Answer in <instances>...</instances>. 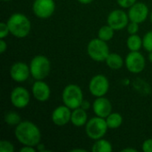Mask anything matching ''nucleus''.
Here are the masks:
<instances>
[{
  "label": "nucleus",
  "mask_w": 152,
  "mask_h": 152,
  "mask_svg": "<svg viewBox=\"0 0 152 152\" xmlns=\"http://www.w3.org/2000/svg\"><path fill=\"white\" fill-rule=\"evenodd\" d=\"M93 109L96 116L105 118L111 113L112 106L108 99L102 96V97H98L94 101L93 104Z\"/></svg>",
  "instance_id": "obj_15"
},
{
  "label": "nucleus",
  "mask_w": 152,
  "mask_h": 152,
  "mask_svg": "<svg viewBox=\"0 0 152 152\" xmlns=\"http://www.w3.org/2000/svg\"><path fill=\"white\" fill-rule=\"evenodd\" d=\"M14 151L13 145L8 141L0 142V152H12Z\"/></svg>",
  "instance_id": "obj_25"
},
{
  "label": "nucleus",
  "mask_w": 152,
  "mask_h": 152,
  "mask_svg": "<svg viewBox=\"0 0 152 152\" xmlns=\"http://www.w3.org/2000/svg\"><path fill=\"white\" fill-rule=\"evenodd\" d=\"M108 125L107 121L101 117L91 118L86 126V132L89 138L93 140H99L102 138L107 133Z\"/></svg>",
  "instance_id": "obj_5"
},
{
  "label": "nucleus",
  "mask_w": 152,
  "mask_h": 152,
  "mask_svg": "<svg viewBox=\"0 0 152 152\" xmlns=\"http://www.w3.org/2000/svg\"><path fill=\"white\" fill-rule=\"evenodd\" d=\"M114 28H111L110 25H106L103 26L100 28L99 32H98V37L103 41H110L113 36H114Z\"/></svg>",
  "instance_id": "obj_22"
},
{
  "label": "nucleus",
  "mask_w": 152,
  "mask_h": 152,
  "mask_svg": "<svg viewBox=\"0 0 152 152\" xmlns=\"http://www.w3.org/2000/svg\"><path fill=\"white\" fill-rule=\"evenodd\" d=\"M142 45L148 52H152V30L145 34L142 39Z\"/></svg>",
  "instance_id": "obj_24"
},
{
  "label": "nucleus",
  "mask_w": 152,
  "mask_h": 152,
  "mask_svg": "<svg viewBox=\"0 0 152 152\" xmlns=\"http://www.w3.org/2000/svg\"><path fill=\"white\" fill-rule=\"evenodd\" d=\"M123 152H137V151L135 149H131V148H126V149H124L122 150Z\"/></svg>",
  "instance_id": "obj_33"
},
{
  "label": "nucleus",
  "mask_w": 152,
  "mask_h": 152,
  "mask_svg": "<svg viewBox=\"0 0 152 152\" xmlns=\"http://www.w3.org/2000/svg\"><path fill=\"white\" fill-rule=\"evenodd\" d=\"M142 45V38L136 35H131L128 39H127V47L131 50V51H139L141 49Z\"/></svg>",
  "instance_id": "obj_21"
},
{
  "label": "nucleus",
  "mask_w": 152,
  "mask_h": 152,
  "mask_svg": "<svg viewBox=\"0 0 152 152\" xmlns=\"http://www.w3.org/2000/svg\"><path fill=\"white\" fill-rule=\"evenodd\" d=\"M149 60L152 62V52H150V54H149Z\"/></svg>",
  "instance_id": "obj_37"
},
{
  "label": "nucleus",
  "mask_w": 152,
  "mask_h": 152,
  "mask_svg": "<svg viewBox=\"0 0 152 152\" xmlns=\"http://www.w3.org/2000/svg\"><path fill=\"white\" fill-rule=\"evenodd\" d=\"M106 118L108 127L110 128H118L123 122L122 116L119 113H110Z\"/></svg>",
  "instance_id": "obj_19"
},
{
  "label": "nucleus",
  "mask_w": 152,
  "mask_h": 152,
  "mask_svg": "<svg viewBox=\"0 0 152 152\" xmlns=\"http://www.w3.org/2000/svg\"><path fill=\"white\" fill-rule=\"evenodd\" d=\"M55 4L53 0H35L33 4L34 13L41 19L49 18L54 12Z\"/></svg>",
  "instance_id": "obj_9"
},
{
  "label": "nucleus",
  "mask_w": 152,
  "mask_h": 152,
  "mask_svg": "<svg viewBox=\"0 0 152 152\" xmlns=\"http://www.w3.org/2000/svg\"><path fill=\"white\" fill-rule=\"evenodd\" d=\"M32 93L34 97L39 102H45L50 97V88L48 85L43 81H37L32 86Z\"/></svg>",
  "instance_id": "obj_16"
},
{
  "label": "nucleus",
  "mask_w": 152,
  "mask_h": 152,
  "mask_svg": "<svg viewBox=\"0 0 152 152\" xmlns=\"http://www.w3.org/2000/svg\"><path fill=\"white\" fill-rule=\"evenodd\" d=\"M80 108L84 109L85 110H89V109H90V102H89L88 101L83 100V102H82V103H81V105H80Z\"/></svg>",
  "instance_id": "obj_31"
},
{
  "label": "nucleus",
  "mask_w": 152,
  "mask_h": 152,
  "mask_svg": "<svg viewBox=\"0 0 152 152\" xmlns=\"http://www.w3.org/2000/svg\"><path fill=\"white\" fill-rule=\"evenodd\" d=\"M92 151L94 152H111L112 147H111V144L108 141L99 139L94 144Z\"/></svg>",
  "instance_id": "obj_20"
},
{
  "label": "nucleus",
  "mask_w": 152,
  "mask_h": 152,
  "mask_svg": "<svg viewBox=\"0 0 152 152\" xmlns=\"http://www.w3.org/2000/svg\"><path fill=\"white\" fill-rule=\"evenodd\" d=\"M106 63L112 69H119L123 66V59L118 53H110L106 59Z\"/></svg>",
  "instance_id": "obj_18"
},
{
  "label": "nucleus",
  "mask_w": 152,
  "mask_h": 152,
  "mask_svg": "<svg viewBox=\"0 0 152 152\" xmlns=\"http://www.w3.org/2000/svg\"><path fill=\"white\" fill-rule=\"evenodd\" d=\"M128 15L122 10H114L108 16V24L115 30L124 28L128 24Z\"/></svg>",
  "instance_id": "obj_10"
},
{
  "label": "nucleus",
  "mask_w": 152,
  "mask_h": 152,
  "mask_svg": "<svg viewBox=\"0 0 152 152\" xmlns=\"http://www.w3.org/2000/svg\"><path fill=\"white\" fill-rule=\"evenodd\" d=\"M126 66L132 73H140L145 68V59L138 51H131L126 58Z\"/></svg>",
  "instance_id": "obj_7"
},
{
  "label": "nucleus",
  "mask_w": 152,
  "mask_h": 152,
  "mask_svg": "<svg viewBox=\"0 0 152 152\" xmlns=\"http://www.w3.org/2000/svg\"><path fill=\"white\" fill-rule=\"evenodd\" d=\"M30 74V69L28 65L23 62H16L14 63L10 70L11 77L16 82H24L28 78Z\"/></svg>",
  "instance_id": "obj_14"
},
{
  "label": "nucleus",
  "mask_w": 152,
  "mask_h": 152,
  "mask_svg": "<svg viewBox=\"0 0 152 152\" xmlns=\"http://www.w3.org/2000/svg\"><path fill=\"white\" fill-rule=\"evenodd\" d=\"M142 151L144 152H152V139H148L143 142Z\"/></svg>",
  "instance_id": "obj_29"
},
{
  "label": "nucleus",
  "mask_w": 152,
  "mask_h": 152,
  "mask_svg": "<svg viewBox=\"0 0 152 152\" xmlns=\"http://www.w3.org/2000/svg\"><path fill=\"white\" fill-rule=\"evenodd\" d=\"M136 0H118V4L123 8H128L131 7L133 4H134Z\"/></svg>",
  "instance_id": "obj_27"
},
{
  "label": "nucleus",
  "mask_w": 152,
  "mask_h": 152,
  "mask_svg": "<svg viewBox=\"0 0 152 152\" xmlns=\"http://www.w3.org/2000/svg\"><path fill=\"white\" fill-rule=\"evenodd\" d=\"M9 32H10V30H9V28H8L7 23L1 22L0 23V37L1 38L5 37L8 35Z\"/></svg>",
  "instance_id": "obj_26"
},
{
  "label": "nucleus",
  "mask_w": 152,
  "mask_h": 152,
  "mask_svg": "<svg viewBox=\"0 0 152 152\" xmlns=\"http://www.w3.org/2000/svg\"><path fill=\"white\" fill-rule=\"evenodd\" d=\"M86 120H87V114H86V110H85L82 108H77L73 110L72 114H71V123L75 126H83L84 125L86 124Z\"/></svg>",
  "instance_id": "obj_17"
},
{
  "label": "nucleus",
  "mask_w": 152,
  "mask_h": 152,
  "mask_svg": "<svg viewBox=\"0 0 152 152\" xmlns=\"http://www.w3.org/2000/svg\"><path fill=\"white\" fill-rule=\"evenodd\" d=\"M6 49H7V44H6L5 41H4L3 38H2L1 41H0V53H4V51H5Z\"/></svg>",
  "instance_id": "obj_30"
},
{
  "label": "nucleus",
  "mask_w": 152,
  "mask_h": 152,
  "mask_svg": "<svg viewBox=\"0 0 152 152\" xmlns=\"http://www.w3.org/2000/svg\"><path fill=\"white\" fill-rule=\"evenodd\" d=\"M109 86V81L105 76L96 75L90 81L89 90L93 95L96 97H102L107 94Z\"/></svg>",
  "instance_id": "obj_8"
},
{
  "label": "nucleus",
  "mask_w": 152,
  "mask_h": 152,
  "mask_svg": "<svg viewBox=\"0 0 152 152\" xmlns=\"http://www.w3.org/2000/svg\"><path fill=\"white\" fill-rule=\"evenodd\" d=\"M71 151L75 152V151H82V152H86V150H81V149H75V150H71Z\"/></svg>",
  "instance_id": "obj_36"
},
{
  "label": "nucleus",
  "mask_w": 152,
  "mask_h": 152,
  "mask_svg": "<svg viewBox=\"0 0 152 152\" xmlns=\"http://www.w3.org/2000/svg\"><path fill=\"white\" fill-rule=\"evenodd\" d=\"M7 25L10 30V33L16 37H25L28 35L30 31V21L29 20L21 13L12 14L8 21Z\"/></svg>",
  "instance_id": "obj_2"
},
{
  "label": "nucleus",
  "mask_w": 152,
  "mask_h": 152,
  "mask_svg": "<svg viewBox=\"0 0 152 152\" xmlns=\"http://www.w3.org/2000/svg\"><path fill=\"white\" fill-rule=\"evenodd\" d=\"M20 152H34L35 151V149L32 147V146H24L23 148H21L20 150Z\"/></svg>",
  "instance_id": "obj_32"
},
{
  "label": "nucleus",
  "mask_w": 152,
  "mask_h": 152,
  "mask_svg": "<svg viewBox=\"0 0 152 152\" xmlns=\"http://www.w3.org/2000/svg\"><path fill=\"white\" fill-rule=\"evenodd\" d=\"M62 101L64 104L71 110L79 108L83 102V93L77 85L67 86L62 93Z\"/></svg>",
  "instance_id": "obj_3"
},
{
  "label": "nucleus",
  "mask_w": 152,
  "mask_h": 152,
  "mask_svg": "<svg viewBox=\"0 0 152 152\" xmlns=\"http://www.w3.org/2000/svg\"><path fill=\"white\" fill-rule=\"evenodd\" d=\"M29 94L24 87H16L11 93L12 104L16 108H24L29 102Z\"/></svg>",
  "instance_id": "obj_12"
},
{
  "label": "nucleus",
  "mask_w": 152,
  "mask_h": 152,
  "mask_svg": "<svg viewBox=\"0 0 152 152\" xmlns=\"http://www.w3.org/2000/svg\"><path fill=\"white\" fill-rule=\"evenodd\" d=\"M3 1H7V0H3Z\"/></svg>",
  "instance_id": "obj_39"
},
{
  "label": "nucleus",
  "mask_w": 152,
  "mask_h": 152,
  "mask_svg": "<svg viewBox=\"0 0 152 152\" xmlns=\"http://www.w3.org/2000/svg\"><path fill=\"white\" fill-rule=\"evenodd\" d=\"M50 69L51 65L49 60L43 55L34 57L29 66L30 74L37 80H42L46 77L50 72Z\"/></svg>",
  "instance_id": "obj_4"
},
{
  "label": "nucleus",
  "mask_w": 152,
  "mask_h": 152,
  "mask_svg": "<svg viewBox=\"0 0 152 152\" xmlns=\"http://www.w3.org/2000/svg\"><path fill=\"white\" fill-rule=\"evenodd\" d=\"M4 122L9 126H18L20 123V117L18 113L10 111L4 115Z\"/></svg>",
  "instance_id": "obj_23"
},
{
  "label": "nucleus",
  "mask_w": 152,
  "mask_h": 152,
  "mask_svg": "<svg viewBox=\"0 0 152 152\" xmlns=\"http://www.w3.org/2000/svg\"><path fill=\"white\" fill-rule=\"evenodd\" d=\"M148 13H149V9L145 4L135 3L130 7L128 12V17L131 21L141 23L147 19Z\"/></svg>",
  "instance_id": "obj_11"
},
{
  "label": "nucleus",
  "mask_w": 152,
  "mask_h": 152,
  "mask_svg": "<svg viewBox=\"0 0 152 152\" xmlns=\"http://www.w3.org/2000/svg\"><path fill=\"white\" fill-rule=\"evenodd\" d=\"M69 107L65 106H60L56 108L52 115V120L53 122L59 126H62L67 125L70 119H71V112Z\"/></svg>",
  "instance_id": "obj_13"
},
{
  "label": "nucleus",
  "mask_w": 152,
  "mask_h": 152,
  "mask_svg": "<svg viewBox=\"0 0 152 152\" xmlns=\"http://www.w3.org/2000/svg\"><path fill=\"white\" fill-rule=\"evenodd\" d=\"M15 136L23 145L32 147L38 145L41 140V133L38 127L29 121L20 122L16 126Z\"/></svg>",
  "instance_id": "obj_1"
},
{
  "label": "nucleus",
  "mask_w": 152,
  "mask_h": 152,
  "mask_svg": "<svg viewBox=\"0 0 152 152\" xmlns=\"http://www.w3.org/2000/svg\"><path fill=\"white\" fill-rule=\"evenodd\" d=\"M87 53L89 56L95 61H106L110 54L109 46L107 45L106 41H103L100 38H95L89 42L87 45Z\"/></svg>",
  "instance_id": "obj_6"
},
{
  "label": "nucleus",
  "mask_w": 152,
  "mask_h": 152,
  "mask_svg": "<svg viewBox=\"0 0 152 152\" xmlns=\"http://www.w3.org/2000/svg\"><path fill=\"white\" fill-rule=\"evenodd\" d=\"M127 30H128V32H129L131 35L136 34V33L138 32V30H139V26H138V23L132 21V22H131V23L128 25V27H127Z\"/></svg>",
  "instance_id": "obj_28"
},
{
  "label": "nucleus",
  "mask_w": 152,
  "mask_h": 152,
  "mask_svg": "<svg viewBox=\"0 0 152 152\" xmlns=\"http://www.w3.org/2000/svg\"><path fill=\"white\" fill-rule=\"evenodd\" d=\"M79 3H81V4H90V3H92V1L93 0H77Z\"/></svg>",
  "instance_id": "obj_34"
},
{
  "label": "nucleus",
  "mask_w": 152,
  "mask_h": 152,
  "mask_svg": "<svg viewBox=\"0 0 152 152\" xmlns=\"http://www.w3.org/2000/svg\"><path fill=\"white\" fill-rule=\"evenodd\" d=\"M37 146H38V151H45V146L43 144H38Z\"/></svg>",
  "instance_id": "obj_35"
},
{
  "label": "nucleus",
  "mask_w": 152,
  "mask_h": 152,
  "mask_svg": "<svg viewBox=\"0 0 152 152\" xmlns=\"http://www.w3.org/2000/svg\"><path fill=\"white\" fill-rule=\"evenodd\" d=\"M151 22H152V12H151Z\"/></svg>",
  "instance_id": "obj_38"
}]
</instances>
